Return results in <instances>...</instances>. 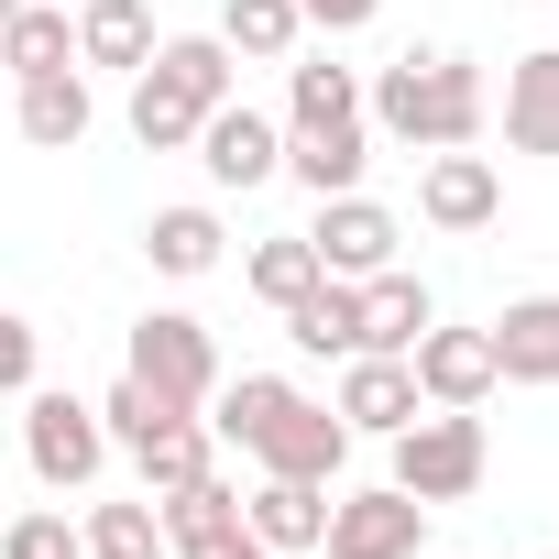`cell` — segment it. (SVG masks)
I'll return each instance as SVG.
<instances>
[{"label": "cell", "instance_id": "cell-1", "mask_svg": "<svg viewBox=\"0 0 559 559\" xmlns=\"http://www.w3.org/2000/svg\"><path fill=\"white\" fill-rule=\"evenodd\" d=\"M362 121H373L384 143H406V154H461V143H483L493 88H483L472 56H395V67H373Z\"/></svg>", "mask_w": 559, "mask_h": 559}, {"label": "cell", "instance_id": "cell-2", "mask_svg": "<svg viewBox=\"0 0 559 559\" xmlns=\"http://www.w3.org/2000/svg\"><path fill=\"white\" fill-rule=\"evenodd\" d=\"M121 373L143 384V395H165V406H209L219 395V341H209V319H187V308H143L132 319V352H121Z\"/></svg>", "mask_w": 559, "mask_h": 559}, {"label": "cell", "instance_id": "cell-3", "mask_svg": "<svg viewBox=\"0 0 559 559\" xmlns=\"http://www.w3.org/2000/svg\"><path fill=\"white\" fill-rule=\"evenodd\" d=\"M23 461H34L45 493H88V483L110 472V428H99V406L67 395V384H34V395H23Z\"/></svg>", "mask_w": 559, "mask_h": 559}, {"label": "cell", "instance_id": "cell-4", "mask_svg": "<svg viewBox=\"0 0 559 559\" xmlns=\"http://www.w3.org/2000/svg\"><path fill=\"white\" fill-rule=\"evenodd\" d=\"M483 472H493V439L472 406H428L417 428H395V483L417 504H461V493H483Z\"/></svg>", "mask_w": 559, "mask_h": 559}, {"label": "cell", "instance_id": "cell-5", "mask_svg": "<svg viewBox=\"0 0 559 559\" xmlns=\"http://www.w3.org/2000/svg\"><path fill=\"white\" fill-rule=\"evenodd\" d=\"M252 461L274 472V483H341V461H352V428H341V406H319V395H274V417L252 428Z\"/></svg>", "mask_w": 559, "mask_h": 559}, {"label": "cell", "instance_id": "cell-6", "mask_svg": "<svg viewBox=\"0 0 559 559\" xmlns=\"http://www.w3.org/2000/svg\"><path fill=\"white\" fill-rule=\"evenodd\" d=\"M428 548V504L406 483H373V493H341L330 526H319V559H417Z\"/></svg>", "mask_w": 559, "mask_h": 559}, {"label": "cell", "instance_id": "cell-7", "mask_svg": "<svg viewBox=\"0 0 559 559\" xmlns=\"http://www.w3.org/2000/svg\"><path fill=\"white\" fill-rule=\"evenodd\" d=\"M395 241H406V219L384 209V198H319V219H308V252H319V274H341V286H362V274H384L395 263Z\"/></svg>", "mask_w": 559, "mask_h": 559}, {"label": "cell", "instance_id": "cell-8", "mask_svg": "<svg viewBox=\"0 0 559 559\" xmlns=\"http://www.w3.org/2000/svg\"><path fill=\"white\" fill-rule=\"evenodd\" d=\"M187 154L209 165V187H274V176H286V121H263L252 99H219Z\"/></svg>", "mask_w": 559, "mask_h": 559}, {"label": "cell", "instance_id": "cell-9", "mask_svg": "<svg viewBox=\"0 0 559 559\" xmlns=\"http://www.w3.org/2000/svg\"><path fill=\"white\" fill-rule=\"evenodd\" d=\"M341 428L352 439H395V428H417L428 417V395H417V373H406V352H352V373H341Z\"/></svg>", "mask_w": 559, "mask_h": 559}, {"label": "cell", "instance_id": "cell-10", "mask_svg": "<svg viewBox=\"0 0 559 559\" xmlns=\"http://www.w3.org/2000/svg\"><path fill=\"white\" fill-rule=\"evenodd\" d=\"M406 373H417V395L428 406H483L504 373H493V330H417V352H406Z\"/></svg>", "mask_w": 559, "mask_h": 559}, {"label": "cell", "instance_id": "cell-11", "mask_svg": "<svg viewBox=\"0 0 559 559\" xmlns=\"http://www.w3.org/2000/svg\"><path fill=\"white\" fill-rule=\"evenodd\" d=\"M12 121H23V143H34V154H78V143H88V121H99V99H88V67L12 78Z\"/></svg>", "mask_w": 559, "mask_h": 559}, {"label": "cell", "instance_id": "cell-12", "mask_svg": "<svg viewBox=\"0 0 559 559\" xmlns=\"http://www.w3.org/2000/svg\"><path fill=\"white\" fill-rule=\"evenodd\" d=\"M417 219H428V230H493V219H504V176H493L472 143H461V154H428Z\"/></svg>", "mask_w": 559, "mask_h": 559}, {"label": "cell", "instance_id": "cell-13", "mask_svg": "<svg viewBox=\"0 0 559 559\" xmlns=\"http://www.w3.org/2000/svg\"><path fill=\"white\" fill-rule=\"evenodd\" d=\"M241 526H252L274 559H308L319 526H330V483H274V472H263V483L241 493Z\"/></svg>", "mask_w": 559, "mask_h": 559}, {"label": "cell", "instance_id": "cell-14", "mask_svg": "<svg viewBox=\"0 0 559 559\" xmlns=\"http://www.w3.org/2000/svg\"><path fill=\"white\" fill-rule=\"evenodd\" d=\"M373 165V121H330V132H286V176L308 198H352Z\"/></svg>", "mask_w": 559, "mask_h": 559}, {"label": "cell", "instance_id": "cell-15", "mask_svg": "<svg viewBox=\"0 0 559 559\" xmlns=\"http://www.w3.org/2000/svg\"><path fill=\"white\" fill-rule=\"evenodd\" d=\"M504 143L515 154H559V45L504 67Z\"/></svg>", "mask_w": 559, "mask_h": 559}, {"label": "cell", "instance_id": "cell-16", "mask_svg": "<svg viewBox=\"0 0 559 559\" xmlns=\"http://www.w3.org/2000/svg\"><path fill=\"white\" fill-rule=\"evenodd\" d=\"M493 373L504 384H559V297H515L493 319Z\"/></svg>", "mask_w": 559, "mask_h": 559}, {"label": "cell", "instance_id": "cell-17", "mask_svg": "<svg viewBox=\"0 0 559 559\" xmlns=\"http://www.w3.org/2000/svg\"><path fill=\"white\" fill-rule=\"evenodd\" d=\"M439 319V297L417 286L406 263H384V274H362V352H417V330Z\"/></svg>", "mask_w": 559, "mask_h": 559}, {"label": "cell", "instance_id": "cell-18", "mask_svg": "<svg viewBox=\"0 0 559 559\" xmlns=\"http://www.w3.org/2000/svg\"><path fill=\"white\" fill-rule=\"evenodd\" d=\"M286 341H297L308 362H330V352L352 362V352H362V286H341V274H319V286H308V297L286 308Z\"/></svg>", "mask_w": 559, "mask_h": 559}, {"label": "cell", "instance_id": "cell-19", "mask_svg": "<svg viewBox=\"0 0 559 559\" xmlns=\"http://www.w3.org/2000/svg\"><path fill=\"white\" fill-rule=\"evenodd\" d=\"M219 241H230V230H219V209H198V198L143 219V263L176 274V286H187V274H219Z\"/></svg>", "mask_w": 559, "mask_h": 559}, {"label": "cell", "instance_id": "cell-20", "mask_svg": "<svg viewBox=\"0 0 559 559\" xmlns=\"http://www.w3.org/2000/svg\"><path fill=\"white\" fill-rule=\"evenodd\" d=\"M143 67H154L165 88H187L198 110H219V99H241V56H230L219 34H176V45H154Z\"/></svg>", "mask_w": 559, "mask_h": 559}, {"label": "cell", "instance_id": "cell-21", "mask_svg": "<svg viewBox=\"0 0 559 559\" xmlns=\"http://www.w3.org/2000/svg\"><path fill=\"white\" fill-rule=\"evenodd\" d=\"M132 472H143V493L165 504V493H187V483H209L219 472V439H209V417H176V428H154L143 450H132Z\"/></svg>", "mask_w": 559, "mask_h": 559}, {"label": "cell", "instance_id": "cell-22", "mask_svg": "<svg viewBox=\"0 0 559 559\" xmlns=\"http://www.w3.org/2000/svg\"><path fill=\"white\" fill-rule=\"evenodd\" d=\"M45 67H78V23H67V0H23V12L0 23V78H45Z\"/></svg>", "mask_w": 559, "mask_h": 559}, {"label": "cell", "instance_id": "cell-23", "mask_svg": "<svg viewBox=\"0 0 559 559\" xmlns=\"http://www.w3.org/2000/svg\"><path fill=\"white\" fill-rule=\"evenodd\" d=\"M143 56H154L143 0H78V67H143Z\"/></svg>", "mask_w": 559, "mask_h": 559}, {"label": "cell", "instance_id": "cell-24", "mask_svg": "<svg viewBox=\"0 0 559 559\" xmlns=\"http://www.w3.org/2000/svg\"><path fill=\"white\" fill-rule=\"evenodd\" d=\"M330 121H362V67L308 56V67L286 78V132H330Z\"/></svg>", "mask_w": 559, "mask_h": 559}, {"label": "cell", "instance_id": "cell-25", "mask_svg": "<svg viewBox=\"0 0 559 559\" xmlns=\"http://www.w3.org/2000/svg\"><path fill=\"white\" fill-rule=\"evenodd\" d=\"M121 121H132V143H143V154H187L209 110H198L187 88H165L154 67H132V110H121Z\"/></svg>", "mask_w": 559, "mask_h": 559}, {"label": "cell", "instance_id": "cell-26", "mask_svg": "<svg viewBox=\"0 0 559 559\" xmlns=\"http://www.w3.org/2000/svg\"><path fill=\"white\" fill-rule=\"evenodd\" d=\"M297 0H219V45L230 56H252V67H286L297 56Z\"/></svg>", "mask_w": 559, "mask_h": 559}, {"label": "cell", "instance_id": "cell-27", "mask_svg": "<svg viewBox=\"0 0 559 559\" xmlns=\"http://www.w3.org/2000/svg\"><path fill=\"white\" fill-rule=\"evenodd\" d=\"M241 274H252V297L286 319V308L319 286V252H308V230H274V241H252V263H241Z\"/></svg>", "mask_w": 559, "mask_h": 559}, {"label": "cell", "instance_id": "cell-28", "mask_svg": "<svg viewBox=\"0 0 559 559\" xmlns=\"http://www.w3.org/2000/svg\"><path fill=\"white\" fill-rule=\"evenodd\" d=\"M78 548H88V559H165V515H154V493H143V504H88Z\"/></svg>", "mask_w": 559, "mask_h": 559}, {"label": "cell", "instance_id": "cell-29", "mask_svg": "<svg viewBox=\"0 0 559 559\" xmlns=\"http://www.w3.org/2000/svg\"><path fill=\"white\" fill-rule=\"evenodd\" d=\"M176 417H187V406H165V395H143L132 373H121V384L99 395V428H110V450H143V439H154V428H176Z\"/></svg>", "mask_w": 559, "mask_h": 559}, {"label": "cell", "instance_id": "cell-30", "mask_svg": "<svg viewBox=\"0 0 559 559\" xmlns=\"http://www.w3.org/2000/svg\"><path fill=\"white\" fill-rule=\"evenodd\" d=\"M0 559H88V548L56 504H23V515H0Z\"/></svg>", "mask_w": 559, "mask_h": 559}, {"label": "cell", "instance_id": "cell-31", "mask_svg": "<svg viewBox=\"0 0 559 559\" xmlns=\"http://www.w3.org/2000/svg\"><path fill=\"white\" fill-rule=\"evenodd\" d=\"M34 384H45V330L0 308V395H34Z\"/></svg>", "mask_w": 559, "mask_h": 559}, {"label": "cell", "instance_id": "cell-32", "mask_svg": "<svg viewBox=\"0 0 559 559\" xmlns=\"http://www.w3.org/2000/svg\"><path fill=\"white\" fill-rule=\"evenodd\" d=\"M373 12H384V0H297V23H308V34H362Z\"/></svg>", "mask_w": 559, "mask_h": 559}, {"label": "cell", "instance_id": "cell-33", "mask_svg": "<svg viewBox=\"0 0 559 559\" xmlns=\"http://www.w3.org/2000/svg\"><path fill=\"white\" fill-rule=\"evenodd\" d=\"M12 12H23V0H0V23H12Z\"/></svg>", "mask_w": 559, "mask_h": 559}, {"label": "cell", "instance_id": "cell-34", "mask_svg": "<svg viewBox=\"0 0 559 559\" xmlns=\"http://www.w3.org/2000/svg\"><path fill=\"white\" fill-rule=\"evenodd\" d=\"M0 515H12V504H0Z\"/></svg>", "mask_w": 559, "mask_h": 559}, {"label": "cell", "instance_id": "cell-35", "mask_svg": "<svg viewBox=\"0 0 559 559\" xmlns=\"http://www.w3.org/2000/svg\"><path fill=\"white\" fill-rule=\"evenodd\" d=\"M417 559H428V548H417Z\"/></svg>", "mask_w": 559, "mask_h": 559}, {"label": "cell", "instance_id": "cell-36", "mask_svg": "<svg viewBox=\"0 0 559 559\" xmlns=\"http://www.w3.org/2000/svg\"><path fill=\"white\" fill-rule=\"evenodd\" d=\"M548 559H559V548H548Z\"/></svg>", "mask_w": 559, "mask_h": 559}]
</instances>
